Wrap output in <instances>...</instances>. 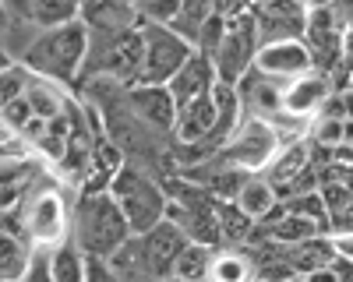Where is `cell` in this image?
Returning a JSON list of instances; mask_svg holds the SVG:
<instances>
[{"label":"cell","instance_id":"6da1fadb","mask_svg":"<svg viewBox=\"0 0 353 282\" xmlns=\"http://www.w3.org/2000/svg\"><path fill=\"white\" fill-rule=\"evenodd\" d=\"M85 61H88V25L81 18L61 28H50V32H39L18 56V64L28 74L57 85V89L61 85H78Z\"/></svg>","mask_w":353,"mask_h":282},{"label":"cell","instance_id":"7a4b0ae2","mask_svg":"<svg viewBox=\"0 0 353 282\" xmlns=\"http://www.w3.org/2000/svg\"><path fill=\"white\" fill-rule=\"evenodd\" d=\"M131 226L121 212V205L106 194H92V197H78L71 205V240L78 243V250L85 258H113L128 240H131Z\"/></svg>","mask_w":353,"mask_h":282},{"label":"cell","instance_id":"3957f363","mask_svg":"<svg viewBox=\"0 0 353 282\" xmlns=\"http://www.w3.org/2000/svg\"><path fill=\"white\" fill-rule=\"evenodd\" d=\"M110 197L121 205L134 237H145L149 230H156L166 219V208H170V197H166L163 184L152 173H145L138 166H128V162L113 173Z\"/></svg>","mask_w":353,"mask_h":282},{"label":"cell","instance_id":"277c9868","mask_svg":"<svg viewBox=\"0 0 353 282\" xmlns=\"http://www.w3.org/2000/svg\"><path fill=\"white\" fill-rule=\"evenodd\" d=\"M21 233L32 250H53L57 243L71 240V205L61 197V191L46 187L25 197Z\"/></svg>","mask_w":353,"mask_h":282},{"label":"cell","instance_id":"5b68a950","mask_svg":"<svg viewBox=\"0 0 353 282\" xmlns=\"http://www.w3.org/2000/svg\"><path fill=\"white\" fill-rule=\"evenodd\" d=\"M138 32H141V43H145V64H141V78L138 85H156V89H166V85L176 78L194 50L176 36L170 32L166 25H149V21H138ZM134 89V85H131Z\"/></svg>","mask_w":353,"mask_h":282},{"label":"cell","instance_id":"8992f818","mask_svg":"<svg viewBox=\"0 0 353 282\" xmlns=\"http://www.w3.org/2000/svg\"><path fill=\"white\" fill-rule=\"evenodd\" d=\"M254 56H258V32H254V18L251 8L248 14L226 21V36L212 56V67H216V81L219 85H237L244 81V74L254 67Z\"/></svg>","mask_w":353,"mask_h":282},{"label":"cell","instance_id":"52a82bcc","mask_svg":"<svg viewBox=\"0 0 353 282\" xmlns=\"http://www.w3.org/2000/svg\"><path fill=\"white\" fill-rule=\"evenodd\" d=\"M283 149V141L276 134V127L261 117H244V124L237 127L233 141L219 152L223 162L244 169V173H261L265 166L276 159V152Z\"/></svg>","mask_w":353,"mask_h":282},{"label":"cell","instance_id":"ba28073f","mask_svg":"<svg viewBox=\"0 0 353 282\" xmlns=\"http://www.w3.org/2000/svg\"><path fill=\"white\" fill-rule=\"evenodd\" d=\"M258 46L265 43H286V39H304V21H307V4H251Z\"/></svg>","mask_w":353,"mask_h":282},{"label":"cell","instance_id":"9c48e42d","mask_svg":"<svg viewBox=\"0 0 353 282\" xmlns=\"http://www.w3.org/2000/svg\"><path fill=\"white\" fill-rule=\"evenodd\" d=\"M332 96V85L325 74L318 71H307L301 78H293L283 85V96H279V113L283 117H293V120H304L311 124L318 117V109L325 106V99Z\"/></svg>","mask_w":353,"mask_h":282},{"label":"cell","instance_id":"30bf717a","mask_svg":"<svg viewBox=\"0 0 353 282\" xmlns=\"http://www.w3.org/2000/svg\"><path fill=\"white\" fill-rule=\"evenodd\" d=\"M124 102L134 113V120L145 124L149 131L173 138V124H176V102L166 89H156V85H134V89H124Z\"/></svg>","mask_w":353,"mask_h":282},{"label":"cell","instance_id":"8fae6325","mask_svg":"<svg viewBox=\"0 0 353 282\" xmlns=\"http://www.w3.org/2000/svg\"><path fill=\"white\" fill-rule=\"evenodd\" d=\"M254 71L272 78V81H293L301 78L311 67V53L304 46V39H286V43H265L258 46V56H254Z\"/></svg>","mask_w":353,"mask_h":282},{"label":"cell","instance_id":"7c38bea8","mask_svg":"<svg viewBox=\"0 0 353 282\" xmlns=\"http://www.w3.org/2000/svg\"><path fill=\"white\" fill-rule=\"evenodd\" d=\"M8 8L18 21H25L36 32H50V28H61L81 18L78 0H18V4H8Z\"/></svg>","mask_w":353,"mask_h":282},{"label":"cell","instance_id":"4fadbf2b","mask_svg":"<svg viewBox=\"0 0 353 282\" xmlns=\"http://www.w3.org/2000/svg\"><path fill=\"white\" fill-rule=\"evenodd\" d=\"M141 243H145V254H149V261H152L156 279H159V282L173 279V265H176V258H181L184 243H188L184 233L176 230L170 219H163L156 230H149V233L141 237Z\"/></svg>","mask_w":353,"mask_h":282},{"label":"cell","instance_id":"5bb4252c","mask_svg":"<svg viewBox=\"0 0 353 282\" xmlns=\"http://www.w3.org/2000/svg\"><path fill=\"white\" fill-rule=\"evenodd\" d=\"M216 127V102L212 92L176 106V124H173V145H198L212 134Z\"/></svg>","mask_w":353,"mask_h":282},{"label":"cell","instance_id":"9a60e30c","mask_svg":"<svg viewBox=\"0 0 353 282\" xmlns=\"http://www.w3.org/2000/svg\"><path fill=\"white\" fill-rule=\"evenodd\" d=\"M212 89H216V67H212L209 56H201V53H194L191 61H188L181 71H176V78L166 85V92L173 96L176 106H184V102H191V99L209 96Z\"/></svg>","mask_w":353,"mask_h":282},{"label":"cell","instance_id":"2e32d148","mask_svg":"<svg viewBox=\"0 0 353 282\" xmlns=\"http://www.w3.org/2000/svg\"><path fill=\"white\" fill-rule=\"evenodd\" d=\"M307 166H311V152H307V138H304V141H293V145H283V149L276 152V159L261 169V177L276 187L279 202H283L286 187H290L293 180H297Z\"/></svg>","mask_w":353,"mask_h":282},{"label":"cell","instance_id":"e0dca14e","mask_svg":"<svg viewBox=\"0 0 353 282\" xmlns=\"http://www.w3.org/2000/svg\"><path fill=\"white\" fill-rule=\"evenodd\" d=\"M106 265L117 275V282H159L156 272H152L149 254H145L141 237H131L121 250L113 254V258H106Z\"/></svg>","mask_w":353,"mask_h":282},{"label":"cell","instance_id":"ac0fdd59","mask_svg":"<svg viewBox=\"0 0 353 282\" xmlns=\"http://www.w3.org/2000/svg\"><path fill=\"white\" fill-rule=\"evenodd\" d=\"M336 258H339L336 243L325 233H318V237H311V240H304L297 247H290V268L297 272V275H311L318 268H332Z\"/></svg>","mask_w":353,"mask_h":282},{"label":"cell","instance_id":"d6986e66","mask_svg":"<svg viewBox=\"0 0 353 282\" xmlns=\"http://www.w3.org/2000/svg\"><path fill=\"white\" fill-rule=\"evenodd\" d=\"M237 205L251 222H265L269 219V212L279 205V194H276V187L265 180L261 173H254V177H248V184L241 187V194H237Z\"/></svg>","mask_w":353,"mask_h":282},{"label":"cell","instance_id":"ffe728a7","mask_svg":"<svg viewBox=\"0 0 353 282\" xmlns=\"http://www.w3.org/2000/svg\"><path fill=\"white\" fill-rule=\"evenodd\" d=\"M205 282H254V268L244 258V250H233L223 247L212 254V265H209V279Z\"/></svg>","mask_w":353,"mask_h":282},{"label":"cell","instance_id":"44dd1931","mask_svg":"<svg viewBox=\"0 0 353 282\" xmlns=\"http://www.w3.org/2000/svg\"><path fill=\"white\" fill-rule=\"evenodd\" d=\"M212 18V4H201V0H188V4H181L176 8V14H173V21L166 25L170 32H176L191 50L198 46V36H201V28H205V21Z\"/></svg>","mask_w":353,"mask_h":282},{"label":"cell","instance_id":"7402d4cb","mask_svg":"<svg viewBox=\"0 0 353 282\" xmlns=\"http://www.w3.org/2000/svg\"><path fill=\"white\" fill-rule=\"evenodd\" d=\"M85 265L88 258L78 250L74 240H64L50 250V275L53 282H85Z\"/></svg>","mask_w":353,"mask_h":282},{"label":"cell","instance_id":"603a6c76","mask_svg":"<svg viewBox=\"0 0 353 282\" xmlns=\"http://www.w3.org/2000/svg\"><path fill=\"white\" fill-rule=\"evenodd\" d=\"M28 258H32V247L21 237L0 230V282H21Z\"/></svg>","mask_w":353,"mask_h":282},{"label":"cell","instance_id":"cb8c5ba5","mask_svg":"<svg viewBox=\"0 0 353 282\" xmlns=\"http://www.w3.org/2000/svg\"><path fill=\"white\" fill-rule=\"evenodd\" d=\"M216 222H219V233H223V247H233V250H241L254 230V222L233 205V202H219L216 208Z\"/></svg>","mask_w":353,"mask_h":282},{"label":"cell","instance_id":"d4e9b609","mask_svg":"<svg viewBox=\"0 0 353 282\" xmlns=\"http://www.w3.org/2000/svg\"><path fill=\"white\" fill-rule=\"evenodd\" d=\"M212 247L201 243H184L181 258L173 265V282H205L209 279V265H212Z\"/></svg>","mask_w":353,"mask_h":282},{"label":"cell","instance_id":"484cf974","mask_svg":"<svg viewBox=\"0 0 353 282\" xmlns=\"http://www.w3.org/2000/svg\"><path fill=\"white\" fill-rule=\"evenodd\" d=\"M25 99H28V106H32V113H36L39 120H53V117H61L64 106H68V96H64L61 89H57V85L39 81V78H32V85H28Z\"/></svg>","mask_w":353,"mask_h":282},{"label":"cell","instance_id":"4316f807","mask_svg":"<svg viewBox=\"0 0 353 282\" xmlns=\"http://www.w3.org/2000/svg\"><path fill=\"white\" fill-rule=\"evenodd\" d=\"M269 233H272V240H276V243H283V247H297V243H304V240L318 237L321 230H318L314 222L301 219V215L283 212L276 222H269Z\"/></svg>","mask_w":353,"mask_h":282},{"label":"cell","instance_id":"83f0119b","mask_svg":"<svg viewBox=\"0 0 353 282\" xmlns=\"http://www.w3.org/2000/svg\"><path fill=\"white\" fill-rule=\"evenodd\" d=\"M283 208H286L290 215H301V219L314 222L321 233L329 230V212H325V202H321L318 191H314V194H301V197H290V202H283ZM325 237H329V233H325Z\"/></svg>","mask_w":353,"mask_h":282},{"label":"cell","instance_id":"f1b7e54d","mask_svg":"<svg viewBox=\"0 0 353 282\" xmlns=\"http://www.w3.org/2000/svg\"><path fill=\"white\" fill-rule=\"evenodd\" d=\"M28 85H32V74H28L21 64H11L4 74H0V113H4L11 102L25 99Z\"/></svg>","mask_w":353,"mask_h":282},{"label":"cell","instance_id":"f546056e","mask_svg":"<svg viewBox=\"0 0 353 282\" xmlns=\"http://www.w3.org/2000/svg\"><path fill=\"white\" fill-rule=\"evenodd\" d=\"M223 36H226V21L212 11V18L205 21V28H201V36H198V46H194V53H201V56H216V50H219V43H223Z\"/></svg>","mask_w":353,"mask_h":282},{"label":"cell","instance_id":"4dcf8cb0","mask_svg":"<svg viewBox=\"0 0 353 282\" xmlns=\"http://www.w3.org/2000/svg\"><path fill=\"white\" fill-rule=\"evenodd\" d=\"M176 0H149V4H134L138 21H149V25H170L176 14Z\"/></svg>","mask_w":353,"mask_h":282},{"label":"cell","instance_id":"1f68e13d","mask_svg":"<svg viewBox=\"0 0 353 282\" xmlns=\"http://www.w3.org/2000/svg\"><path fill=\"white\" fill-rule=\"evenodd\" d=\"M318 194H321V202H325V212L329 215L353 208V197H350L346 184H325V187H318Z\"/></svg>","mask_w":353,"mask_h":282},{"label":"cell","instance_id":"d6a6232c","mask_svg":"<svg viewBox=\"0 0 353 282\" xmlns=\"http://www.w3.org/2000/svg\"><path fill=\"white\" fill-rule=\"evenodd\" d=\"M21 282H53V275H50V250H32Z\"/></svg>","mask_w":353,"mask_h":282},{"label":"cell","instance_id":"836d02e7","mask_svg":"<svg viewBox=\"0 0 353 282\" xmlns=\"http://www.w3.org/2000/svg\"><path fill=\"white\" fill-rule=\"evenodd\" d=\"M85 282H117V275L110 272V265H106V261L88 258V265H85Z\"/></svg>","mask_w":353,"mask_h":282},{"label":"cell","instance_id":"e575fe53","mask_svg":"<svg viewBox=\"0 0 353 282\" xmlns=\"http://www.w3.org/2000/svg\"><path fill=\"white\" fill-rule=\"evenodd\" d=\"M11 25H14L11 8H8V4H0V50H4V43H8V36H11Z\"/></svg>","mask_w":353,"mask_h":282},{"label":"cell","instance_id":"d590c367","mask_svg":"<svg viewBox=\"0 0 353 282\" xmlns=\"http://www.w3.org/2000/svg\"><path fill=\"white\" fill-rule=\"evenodd\" d=\"M332 243H336V254H339V258L353 261V233H346V237H336Z\"/></svg>","mask_w":353,"mask_h":282},{"label":"cell","instance_id":"8d00e7d4","mask_svg":"<svg viewBox=\"0 0 353 282\" xmlns=\"http://www.w3.org/2000/svg\"><path fill=\"white\" fill-rule=\"evenodd\" d=\"M304 279H307V282H339L332 268H318V272H311V275H304Z\"/></svg>","mask_w":353,"mask_h":282},{"label":"cell","instance_id":"74e56055","mask_svg":"<svg viewBox=\"0 0 353 282\" xmlns=\"http://www.w3.org/2000/svg\"><path fill=\"white\" fill-rule=\"evenodd\" d=\"M343 117L353 120V92H343Z\"/></svg>","mask_w":353,"mask_h":282},{"label":"cell","instance_id":"f35d334b","mask_svg":"<svg viewBox=\"0 0 353 282\" xmlns=\"http://www.w3.org/2000/svg\"><path fill=\"white\" fill-rule=\"evenodd\" d=\"M11 64H14V56H11L8 50H0V74H4V71H8Z\"/></svg>","mask_w":353,"mask_h":282},{"label":"cell","instance_id":"ab89813d","mask_svg":"<svg viewBox=\"0 0 353 282\" xmlns=\"http://www.w3.org/2000/svg\"><path fill=\"white\" fill-rule=\"evenodd\" d=\"M346 92H353V71H350V81H346Z\"/></svg>","mask_w":353,"mask_h":282},{"label":"cell","instance_id":"60d3db41","mask_svg":"<svg viewBox=\"0 0 353 282\" xmlns=\"http://www.w3.org/2000/svg\"><path fill=\"white\" fill-rule=\"evenodd\" d=\"M286 282H307L304 275H293V279H286Z\"/></svg>","mask_w":353,"mask_h":282},{"label":"cell","instance_id":"b9f144b4","mask_svg":"<svg viewBox=\"0 0 353 282\" xmlns=\"http://www.w3.org/2000/svg\"><path fill=\"white\" fill-rule=\"evenodd\" d=\"M0 159H8V149H0Z\"/></svg>","mask_w":353,"mask_h":282},{"label":"cell","instance_id":"7bdbcfd3","mask_svg":"<svg viewBox=\"0 0 353 282\" xmlns=\"http://www.w3.org/2000/svg\"><path fill=\"white\" fill-rule=\"evenodd\" d=\"M4 138H8V134H4V131H0V141H4Z\"/></svg>","mask_w":353,"mask_h":282},{"label":"cell","instance_id":"ee69618b","mask_svg":"<svg viewBox=\"0 0 353 282\" xmlns=\"http://www.w3.org/2000/svg\"><path fill=\"white\" fill-rule=\"evenodd\" d=\"M346 36H353V32H346Z\"/></svg>","mask_w":353,"mask_h":282},{"label":"cell","instance_id":"f6af8a7d","mask_svg":"<svg viewBox=\"0 0 353 282\" xmlns=\"http://www.w3.org/2000/svg\"><path fill=\"white\" fill-rule=\"evenodd\" d=\"M166 282H173V279H166Z\"/></svg>","mask_w":353,"mask_h":282}]
</instances>
